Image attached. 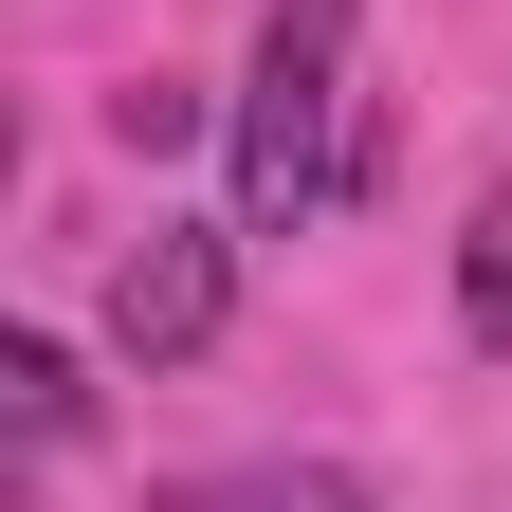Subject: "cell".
<instances>
[{"instance_id": "obj_3", "label": "cell", "mask_w": 512, "mask_h": 512, "mask_svg": "<svg viewBox=\"0 0 512 512\" xmlns=\"http://www.w3.org/2000/svg\"><path fill=\"white\" fill-rule=\"evenodd\" d=\"M147 512H384L348 458H238V476H183V494H147Z\"/></svg>"}, {"instance_id": "obj_5", "label": "cell", "mask_w": 512, "mask_h": 512, "mask_svg": "<svg viewBox=\"0 0 512 512\" xmlns=\"http://www.w3.org/2000/svg\"><path fill=\"white\" fill-rule=\"evenodd\" d=\"M458 311H476V348L512 366V183H494V202L458 220Z\"/></svg>"}, {"instance_id": "obj_1", "label": "cell", "mask_w": 512, "mask_h": 512, "mask_svg": "<svg viewBox=\"0 0 512 512\" xmlns=\"http://www.w3.org/2000/svg\"><path fill=\"white\" fill-rule=\"evenodd\" d=\"M348 37L366 0H275L238 74V238H293L348 202Z\"/></svg>"}, {"instance_id": "obj_4", "label": "cell", "mask_w": 512, "mask_h": 512, "mask_svg": "<svg viewBox=\"0 0 512 512\" xmlns=\"http://www.w3.org/2000/svg\"><path fill=\"white\" fill-rule=\"evenodd\" d=\"M0 403H19V458H55V439L92 421V384H74V348H37V330H19V348H0Z\"/></svg>"}, {"instance_id": "obj_2", "label": "cell", "mask_w": 512, "mask_h": 512, "mask_svg": "<svg viewBox=\"0 0 512 512\" xmlns=\"http://www.w3.org/2000/svg\"><path fill=\"white\" fill-rule=\"evenodd\" d=\"M220 311H238V238L220 220H147V238L110 256V348L128 366H202Z\"/></svg>"}]
</instances>
